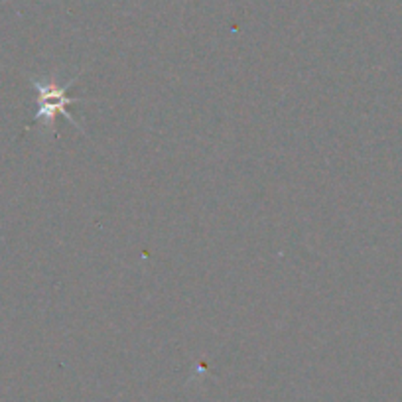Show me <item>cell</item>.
I'll use <instances>...</instances> for the list:
<instances>
[{"instance_id":"1","label":"cell","mask_w":402,"mask_h":402,"mask_svg":"<svg viewBox=\"0 0 402 402\" xmlns=\"http://www.w3.org/2000/svg\"><path fill=\"white\" fill-rule=\"evenodd\" d=\"M77 79H79V75H75L69 81H65L63 85H60V83H56V81H44V79L30 77L32 87L36 89V95H38V111H36L34 120L40 122V124H44L49 133H56V129H54L56 122H54V120H56L58 115L65 117V119L69 120L71 126H75L77 131L83 133L81 124H79L77 119H74V115L69 113V104L85 101L83 97H69V95H67L69 87L74 85Z\"/></svg>"}]
</instances>
